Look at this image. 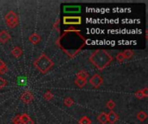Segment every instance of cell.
Here are the masks:
<instances>
[{
    "instance_id": "6da1fadb",
    "label": "cell",
    "mask_w": 148,
    "mask_h": 124,
    "mask_svg": "<svg viewBox=\"0 0 148 124\" xmlns=\"http://www.w3.org/2000/svg\"><path fill=\"white\" fill-rule=\"evenodd\" d=\"M89 60L97 69L103 70L111 63L113 58L106 50L98 49L92 54L89 57Z\"/></svg>"
},
{
    "instance_id": "7a4b0ae2",
    "label": "cell",
    "mask_w": 148,
    "mask_h": 124,
    "mask_svg": "<svg viewBox=\"0 0 148 124\" xmlns=\"http://www.w3.org/2000/svg\"><path fill=\"white\" fill-rule=\"evenodd\" d=\"M34 66L35 67L41 72L42 73H46L48 71H49L53 66H54V62L44 54H41L40 57L34 62Z\"/></svg>"
},
{
    "instance_id": "3957f363",
    "label": "cell",
    "mask_w": 148,
    "mask_h": 124,
    "mask_svg": "<svg viewBox=\"0 0 148 124\" xmlns=\"http://www.w3.org/2000/svg\"><path fill=\"white\" fill-rule=\"evenodd\" d=\"M4 19H5V22H6V24H7V26H8L9 28H14L16 27L17 24H18V16H17V15H16L14 11H12V10L9 11V12L5 15Z\"/></svg>"
},
{
    "instance_id": "277c9868",
    "label": "cell",
    "mask_w": 148,
    "mask_h": 124,
    "mask_svg": "<svg viewBox=\"0 0 148 124\" xmlns=\"http://www.w3.org/2000/svg\"><path fill=\"white\" fill-rule=\"evenodd\" d=\"M63 23L68 24V25L81 24L82 23V17L81 16H64L63 17Z\"/></svg>"
},
{
    "instance_id": "5b68a950",
    "label": "cell",
    "mask_w": 148,
    "mask_h": 124,
    "mask_svg": "<svg viewBox=\"0 0 148 124\" xmlns=\"http://www.w3.org/2000/svg\"><path fill=\"white\" fill-rule=\"evenodd\" d=\"M89 83L92 86L98 88L101 85V84L103 83V79L101 76H100L99 74H95L93 77L90 78L89 79Z\"/></svg>"
},
{
    "instance_id": "8992f818",
    "label": "cell",
    "mask_w": 148,
    "mask_h": 124,
    "mask_svg": "<svg viewBox=\"0 0 148 124\" xmlns=\"http://www.w3.org/2000/svg\"><path fill=\"white\" fill-rule=\"evenodd\" d=\"M33 99H34V96H33L32 92H30L29 91H23L21 95V100L26 104H30L33 101Z\"/></svg>"
},
{
    "instance_id": "52a82bcc",
    "label": "cell",
    "mask_w": 148,
    "mask_h": 124,
    "mask_svg": "<svg viewBox=\"0 0 148 124\" xmlns=\"http://www.w3.org/2000/svg\"><path fill=\"white\" fill-rule=\"evenodd\" d=\"M107 116H108V123H110L111 124L115 123L119 119V116L114 110H111L108 114H107Z\"/></svg>"
},
{
    "instance_id": "ba28073f",
    "label": "cell",
    "mask_w": 148,
    "mask_h": 124,
    "mask_svg": "<svg viewBox=\"0 0 148 124\" xmlns=\"http://www.w3.org/2000/svg\"><path fill=\"white\" fill-rule=\"evenodd\" d=\"M10 39V35L6 30H2L0 32V42L1 43H5Z\"/></svg>"
},
{
    "instance_id": "9c48e42d",
    "label": "cell",
    "mask_w": 148,
    "mask_h": 124,
    "mask_svg": "<svg viewBox=\"0 0 148 124\" xmlns=\"http://www.w3.org/2000/svg\"><path fill=\"white\" fill-rule=\"evenodd\" d=\"M148 96V88H144L143 90H139L135 92V97L139 99L147 98Z\"/></svg>"
},
{
    "instance_id": "30bf717a",
    "label": "cell",
    "mask_w": 148,
    "mask_h": 124,
    "mask_svg": "<svg viewBox=\"0 0 148 124\" xmlns=\"http://www.w3.org/2000/svg\"><path fill=\"white\" fill-rule=\"evenodd\" d=\"M29 41L32 44H37V43H39L41 41V36L38 34H36V33H33L32 35H29Z\"/></svg>"
},
{
    "instance_id": "8fae6325",
    "label": "cell",
    "mask_w": 148,
    "mask_h": 124,
    "mask_svg": "<svg viewBox=\"0 0 148 124\" xmlns=\"http://www.w3.org/2000/svg\"><path fill=\"white\" fill-rule=\"evenodd\" d=\"M23 54V51L20 47H15L12 50H11V54L15 57V58H19Z\"/></svg>"
},
{
    "instance_id": "7c38bea8",
    "label": "cell",
    "mask_w": 148,
    "mask_h": 124,
    "mask_svg": "<svg viewBox=\"0 0 148 124\" xmlns=\"http://www.w3.org/2000/svg\"><path fill=\"white\" fill-rule=\"evenodd\" d=\"M97 120L101 123V124H106L108 123V116L105 112H102L101 113L98 117H97Z\"/></svg>"
},
{
    "instance_id": "4fadbf2b",
    "label": "cell",
    "mask_w": 148,
    "mask_h": 124,
    "mask_svg": "<svg viewBox=\"0 0 148 124\" xmlns=\"http://www.w3.org/2000/svg\"><path fill=\"white\" fill-rule=\"evenodd\" d=\"M121 53H122L123 57H124L125 60H129V59H131V58L134 55V53L132 50H130V49L125 50V51H123V52H121Z\"/></svg>"
},
{
    "instance_id": "5bb4252c",
    "label": "cell",
    "mask_w": 148,
    "mask_h": 124,
    "mask_svg": "<svg viewBox=\"0 0 148 124\" xmlns=\"http://www.w3.org/2000/svg\"><path fill=\"white\" fill-rule=\"evenodd\" d=\"M80 9H81V8H80V6L78 7V6H66V7H64V11H66V12H78V11H80Z\"/></svg>"
},
{
    "instance_id": "9a60e30c",
    "label": "cell",
    "mask_w": 148,
    "mask_h": 124,
    "mask_svg": "<svg viewBox=\"0 0 148 124\" xmlns=\"http://www.w3.org/2000/svg\"><path fill=\"white\" fill-rule=\"evenodd\" d=\"M75 85L80 87V88H82L83 86H85L86 83H87V79H79V78H76L75 80Z\"/></svg>"
},
{
    "instance_id": "2e32d148",
    "label": "cell",
    "mask_w": 148,
    "mask_h": 124,
    "mask_svg": "<svg viewBox=\"0 0 148 124\" xmlns=\"http://www.w3.org/2000/svg\"><path fill=\"white\" fill-rule=\"evenodd\" d=\"M136 117H137L138 120L140 121V122H144V121L147 118V113L144 112V111H140V112L137 114Z\"/></svg>"
},
{
    "instance_id": "e0dca14e",
    "label": "cell",
    "mask_w": 148,
    "mask_h": 124,
    "mask_svg": "<svg viewBox=\"0 0 148 124\" xmlns=\"http://www.w3.org/2000/svg\"><path fill=\"white\" fill-rule=\"evenodd\" d=\"M20 120H21V123H26L29 122V121H30V120H32V119L29 117V115H27V114L23 113V114L20 115Z\"/></svg>"
},
{
    "instance_id": "ac0fdd59",
    "label": "cell",
    "mask_w": 148,
    "mask_h": 124,
    "mask_svg": "<svg viewBox=\"0 0 148 124\" xmlns=\"http://www.w3.org/2000/svg\"><path fill=\"white\" fill-rule=\"evenodd\" d=\"M63 103H64V105H65V106H67V107H70L71 105H73V104H74V100L72 99V98H70V97H67V98L64 99Z\"/></svg>"
},
{
    "instance_id": "d6986e66",
    "label": "cell",
    "mask_w": 148,
    "mask_h": 124,
    "mask_svg": "<svg viewBox=\"0 0 148 124\" xmlns=\"http://www.w3.org/2000/svg\"><path fill=\"white\" fill-rule=\"evenodd\" d=\"M6 72H7V66H6L5 63H4L3 60H0V74L3 75V74H4Z\"/></svg>"
},
{
    "instance_id": "ffe728a7",
    "label": "cell",
    "mask_w": 148,
    "mask_h": 124,
    "mask_svg": "<svg viewBox=\"0 0 148 124\" xmlns=\"http://www.w3.org/2000/svg\"><path fill=\"white\" fill-rule=\"evenodd\" d=\"M77 78H79V79H87V78H88V73H87V72H85V71H83V70H82V71H80L78 73H77Z\"/></svg>"
},
{
    "instance_id": "44dd1931",
    "label": "cell",
    "mask_w": 148,
    "mask_h": 124,
    "mask_svg": "<svg viewBox=\"0 0 148 124\" xmlns=\"http://www.w3.org/2000/svg\"><path fill=\"white\" fill-rule=\"evenodd\" d=\"M78 123L79 124H91V120L88 117H82Z\"/></svg>"
},
{
    "instance_id": "7402d4cb",
    "label": "cell",
    "mask_w": 148,
    "mask_h": 124,
    "mask_svg": "<svg viewBox=\"0 0 148 124\" xmlns=\"http://www.w3.org/2000/svg\"><path fill=\"white\" fill-rule=\"evenodd\" d=\"M53 97H54V95H53V93H51V91H46V92L44 93V95H43L44 99H46V100H48V101L51 100V99L53 98Z\"/></svg>"
},
{
    "instance_id": "603a6c76",
    "label": "cell",
    "mask_w": 148,
    "mask_h": 124,
    "mask_svg": "<svg viewBox=\"0 0 148 124\" xmlns=\"http://www.w3.org/2000/svg\"><path fill=\"white\" fill-rule=\"evenodd\" d=\"M106 106H107L109 110H113V109L115 107V103H114L113 100H109V101H108Z\"/></svg>"
},
{
    "instance_id": "cb8c5ba5",
    "label": "cell",
    "mask_w": 148,
    "mask_h": 124,
    "mask_svg": "<svg viewBox=\"0 0 148 124\" xmlns=\"http://www.w3.org/2000/svg\"><path fill=\"white\" fill-rule=\"evenodd\" d=\"M12 122H13V123L14 124H21V120H20V115H16L14 118H13V120H12Z\"/></svg>"
},
{
    "instance_id": "d4e9b609",
    "label": "cell",
    "mask_w": 148,
    "mask_h": 124,
    "mask_svg": "<svg viewBox=\"0 0 148 124\" xmlns=\"http://www.w3.org/2000/svg\"><path fill=\"white\" fill-rule=\"evenodd\" d=\"M116 60H117L119 62H123V60H124L125 59H124V57H123L122 53H119V54H117V55H116Z\"/></svg>"
},
{
    "instance_id": "484cf974",
    "label": "cell",
    "mask_w": 148,
    "mask_h": 124,
    "mask_svg": "<svg viewBox=\"0 0 148 124\" xmlns=\"http://www.w3.org/2000/svg\"><path fill=\"white\" fill-rule=\"evenodd\" d=\"M6 85H7V82H6V80H5L3 78L0 77V89L3 88V87Z\"/></svg>"
},
{
    "instance_id": "4316f807",
    "label": "cell",
    "mask_w": 148,
    "mask_h": 124,
    "mask_svg": "<svg viewBox=\"0 0 148 124\" xmlns=\"http://www.w3.org/2000/svg\"><path fill=\"white\" fill-rule=\"evenodd\" d=\"M21 124H34V122H33L32 120H30L29 122H28V123H21Z\"/></svg>"
}]
</instances>
